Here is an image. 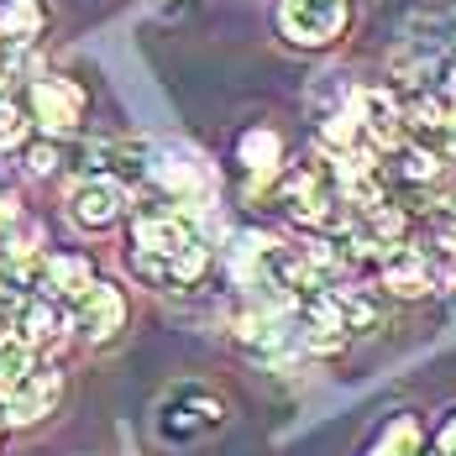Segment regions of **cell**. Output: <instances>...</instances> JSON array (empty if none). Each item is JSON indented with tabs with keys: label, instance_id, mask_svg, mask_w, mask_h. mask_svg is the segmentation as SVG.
Instances as JSON below:
<instances>
[{
	"label": "cell",
	"instance_id": "cell-5",
	"mask_svg": "<svg viewBox=\"0 0 456 456\" xmlns=\"http://www.w3.org/2000/svg\"><path fill=\"white\" fill-rule=\"evenodd\" d=\"M69 310H74V330H79L90 346H100V341H110V336L121 330V320H126V294H121L116 283H100V278H94Z\"/></svg>",
	"mask_w": 456,
	"mask_h": 456
},
{
	"label": "cell",
	"instance_id": "cell-14",
	"mask_svg": "<svg viewBox=\"0 0 456 456\" xmlns=\"http://www.w3.org/2000/svg\"><path fill=\"white\" fill-rule=\"evenodd\" d=\"M352 100H357V85L346 74H320L315 90H310V110H315V121H325V116L352 110Z\"/></svg>",
	"mask_w": 456,
	"mask_h": 456
},
{
	"label": "cell",
	"instance_id": "cell-13",
	"mask_svg": "<svg viewBox=\"0 0 456 456\" xmlns=\"http://www.w3.org/2000/svg\"><path fill=\"white\" fill-rule=\"evenodd\" d=\"M372 456H425V430L414 414H399L383 425V436L372 441Z\"/></svg>",
	"mask_w": 456,
	"mask_h": 456
},
{
	"label": "cell",
	"instance_id": "cell-19",
	"mask_svg": "<svg viewBox=\"0 0 456 456\" xmlns=\"http://www.w3.org/2000/svg\"><path fill=\"white\" fill-rule=\"evenodd\" d=\"M430 456H456V414L441 425V436H436V452Z\"/></svg>",
	"mask_w": 456,
	"mask_h": 456
},
{
	"label": "cell",
	"instance_id": "cell-7",
	"mask_svg": "<svg viewBox=\"0 0 456 456\" xmlns=\"http://www.w3.org/2000/svg\"><path fill=\"white\" fill-rule=\"evenodd\" d=\"M378 278H383V289L399 294V299H425V294L441 289V283H436V268H430V257H425L419 247H388L383 263H378Z\"/></svg>",
	"mask_w": 456,
	"mask_h": 456
},
{
	"label": "cell",
	"instance_id": "cell-21",
	"mask_svg": "<svg viewBox=\"0 0 456 456\" xmlns=\"http://www.w3.org/2000/svg\"><path fill=\"white\" fill-rule=\"evenodd\" d=\"M441 43L456 47V11H446V16H441Z\"/></svg>",
	"mask_w": 456,
	"mask_h": 456
},
{
	"label": "cell",
	"instance_id": "cell-2",
	"mask_svg": "<svg viewBox=\"0 0 456 456\" xmlns=\"http://www.w3.org/2000/svg\"><path fill=\"white\" fill-rule=\"evenodd\" d=\"M346 32H352V0H278V37L299 53H320Z\"/></svg>",
	"mask_w": 456,
	"mask_h": 456
},
{
	"label": "cell",
	"instance_id": "cell-8",
	"mask_svg": "<svg viewBox=\"0 0 456 456\" xmlns=\"http://www.w3.org/2000/svg\"><path fill=\"white\" fill-rule=\"evenodd\" d=\"M58 399H63V372H53V367H32V372L11 388L5 414H11L16 425H32V419H43V414L58 410Z\"/></svg>",
	"mask_w": 456,
	"mask_h": 456
},
{
	"label": "cell",
	"instance_id": "cell-17",
	"mask_svg": "<svg viewBox=\"0 0 456 456\" xmlns=\"http://www.w3.org/2000/svg\"><path fill=\"white\" fill-rule=\"evenodd\" d=\"M21 137H27V110L11 105V100H0V147H16Z\"/></svg>",
	"mask_w": 456,
	"mask_h": 456
},
{
	"label": "cell",
	"instance_id": "cell-18",
	"mask_svg": "<svg viewBox=\"0 0 456 456\" xmlns=\"http://www.w3.org/2000/svg\"><path fill=\"white\" fill-rule=\"evenodd\" d=\"M58 163H63L58 142H32V147H27V168H32L37 179H47V174H58Z\"/></svg>",
	"mask_w": 456,
	"mask_h": 456
},
{
	"label": "cell",
	"instance_id": "cell-20",
	"mask_svg": "<svg viewBox=\"0 0 456 456\" xmlns=\"http://www.w3.org/2000/svg\"><path fill=\"white\" fill-rule=\"evenodd\" d=\"M189 5H194V0H152V11H158L163 21H174V16H183Z\"/></svg>",
	"mask_w": 456,
	"mask_h": 456
},
{
	"label": "cell",
	"instance_id": "cell-15",
	"mask_svg": "<svg viewBox=\"0 0 456 456\" xmlns=\"http://www.w3.org/2000/svg\"><path fill=\"white\" fill-rule=\"evenodd\" d=\"M399 179L436 189V183L446 179V158H436L430 147H404V152H399Z\"/></svg>",
	"mask_w": 456,
	"mask_h": 456
},
{
	"label": "cell",
	"instance_id": "cell-12",
	"mask_svg": "<svg viewBox=\"0 0 456 456\" xmlns=\"http://www.w3.org/2000/svg\"><path fill=\"white\" fill-rule=\"evenodd\" d=\"M43 27H47L43 0H0V43L27 47L43 37Z\"/></svg>",
	"mask_w": 456,
	"mask_h": 456
},
{
	"label": "cell",
	"instance_id": "cell-1",
	"mask_svg": "<svg viewBox=\"0 0 456 456\" xmlns=\"http://www.w3.org/2000/svg\"><path fill=\"white\" fill-rule=\"evenodd\" d=\"M226 399L216 394V388H200V383H179L174 394H163L158 399V410H152V430H158V441L163 446H200L205 436H216V430H226Z\"/></svg>",
	"mask_w": 456,
	"mask_h": 456
},
{
	"label": "cell",
	"instance_id": "cell-9",
	"mask_svg": "<svg viewBox=\"0 0 456 456\" xmlns=\"http://www.w3.org/2000/svg\"><path fill=\"white\" fill-rule=\"evenodd\" d=\"M90 283H94L90 257H79V252H43V268H37L43 299H69V305H74Z\"/></svg>",
	"mask_w": 456,
	"mask_h": 456
},
{
	"label": "cell",
	"instance_id": "cell-4",
	"mask_svg": "<svg viewBox=\"0 0 456 456\" xmlns=\"http://www.w3.org/2000/svg\"><path fill=\"white\" fill-rule=\"evenodd\" d=\"M27 110H32V121L43 126L47 137H69V132H79V121H85V90H79L74 79L43 74V79H32V90H27Z\"/></svg>",
	"mask_w": 456,
	"mask_h": 456
},
{
	"label": "cell",
	"instance_id": "cell-6",
	"mask_svg": "<svg viewBox=\"0 0 456 456\" xmlns=\"http://www.w3.org/2000/svg\"><path fill=\"white\" fill-rule=\"evenodd\" d=\"M121 216H126V194H121V183H110V179H79L74 189H69V221H74L79 231L100 236V231L116 226Z\"/></svg>",
	"mask_w": 456,
	"mask_h": 456
},
{
	"label": "cell",
	"instance_id": "cell-16",
	"mask_svg": "<svg viewBox=\"0 0 456 456\" xmlns=\"http://www.w3.org/2000/svg\"><path fill=\"white\" fill-rule=\"evenodd\" d=\"M32 372V346H21V341H0V399H11V388L21 383Z\"/></svg>",
	"mask_w": 456,
	"mask_h": 456
},
{
	"label": "cell",
	"instance_id": "cell-10",
	"mask_svg": "<svg viewBox=\"0 0 456 456\" xmlns=\"http://www.w3.org/2000/svg\"><path fill=\"white\" fill-rule=\"evenodd\" d=\"M11 330H16L11 341H21V346H43V341H53V336L63 330V310H58L53 299H43V294H32V299L16 305Z\"/></svg>",
	"mask_w": 456,
	"mask_h": 456
},
{
	"label": "cell",
	"instance_id": "cell-11",
	"mask_svg": "<svg viewBox=\"0 0 456 456\" xmlns=\"http://www.w3.org/2000/svg\"><path fill=\"white\" fill-rule=\"evenodd\" d=\"M236 158H241V168L252 179H273L278 168H283V137H278L273 126H252L236 142Z\"/></svg>",
	"mask_w": 456,
	"mask_h": 456
},
{
	"label": "cell",
	"instance_id": "cell-3",
	"mask_svg": "<svg viewBox=\"0 0 456 456\" xmlns=\"http://www.w3.org/2000/svg\"><path fill=\"white\" fill-rule=\"evenodd\" d=\"M147 179L158 183L174 205H205V200H210V168H205L189 147H152Z\"/></svg>",
	"mask_w": 456,
	"mask_h": 456
},
{
	"label": "cell",
	"instance_id": "cell-22",
	"mask_svg": "<svg viewBox=\"0 0 456 456\" xmlns=\"http://www.w3.org/2000/svg\"><path fill=\"white\" fill-rule=\"evenodd\" d=\"M0 430H5V419H0Z\"/></svg>",
	"mask_w": 456,
	"mask_h": 456
}]
</instances>
